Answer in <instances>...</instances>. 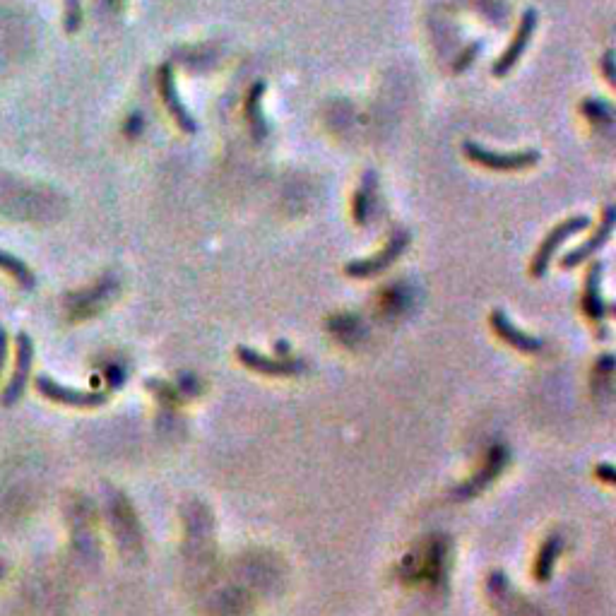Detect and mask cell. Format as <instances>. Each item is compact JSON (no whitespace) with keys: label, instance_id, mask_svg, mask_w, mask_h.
Instances as JSON below:
<instances>
[{"label":"cell","instance_id":"1","mask_svg":"<svg viewBox=\"0 0 616 616\" xmlns=\"http://www.w3.org/2000/svg\"><path fill=\"white\" fill-rule=\"evenodd\" d=\"M462 152H465L467 159L479 164V167L491 169V171H520V169H530L539 162V152L537 150H525V152H494L487 150V147L477 145V142L467 140L462 145Z\"/></svg>","mask_w":616,"mask_h":616},{"label":"cell","instance_id":"2","mask_svg":"<svg viewBox=\"0 0 616 616\" xmlns=\"http://www.w3.org/2000/svg\"><path fill=\"white\" fill-rule=\"evenodd\" d=\"M32 364H34V340L29 333H17L15 335V371L10 376V383L5 385V390L0 393V405L13 407L22 400L25 395L29 376H32Z\"/></svg>","mask_w":616,"mask_h":616},{"label":"cell","instance_id":"3","mask_svg":"<svg viewBox=\"0 0 616 616\" xmlns=\"http://www.w3.org/2000/svg\"><path fill=\"white\" fill-rule=\"evenodd\" d=\"M588 227H590V217H585V215L568 217L561 224H556V227L544 236V241L537 248L535 260H532V277H544V272H547L549 263L554 260L556 251H559V248L564 246L571 236L580 234V231H585Z\"/></svg>","mask_w":616,"mask_h":616},{"label":"cell","instance_id":"4","mask_svg":"<svg viewBox=\"0 0 616 616\" xmlns=\"http://www.w3.org/2000/svg\"><path fill=\"white\" fill-rule=\"evenodd\" d=\"M37 390L44 395L46 400L56 402V405H68V407H80V410H92V407L104 405L109 395L102 393V390H75L68 388V385L56 383L49 376H37Z\"/></svg>","mask_w":616,"mask_h":616},{"label":"cell","instance_id":"5","mask_svg":"<svg viewBox=\"0 0 616 616\" xmlns=\"http://www.w3.org/2000/svg\"><path fill=\"white\" fill-rule=\"evenodd\" d=\"M407 246H410V231H402V229L395 231L393 239L388 241V246H385L381 253H376V256L364 258V260H352V263H347L345 272L349 277H359V280L378 275V272L388 270L390 265H393L395 260L407 251Z\"/></svg>","mask_w":616,"mask_h":616},{"label":"cell","instance_id":"6","mask_svg":"<svg viewBox=\"0 0 616 616\" xmlns=\"http://www.w3.org/2000/svg\"><path fill=\"white\" fill-rule=\"evenodd\" d=\"M157 85H159V94H162V102L164 106H167L171 118L176 121V126L188 135L198 133V121H195L191 111H188V106L181 102L179 87H176V80H174V68H171L169 63H164L162 68H159Z\"/></svg>","mask_w":616,"mask_h":616},{"label":"cell","instance_id":"7","mask_svg":"<svg viewBox=\"0 0 616 616\" xmlns=\"http://www.w3.org/2000/svg\"><path fill=\"white\" fill-rule=\"evenodd\" d=\"M537 22H539L537 10H532V8L525 10L523 17H520L518 32H515L511 46H508V49L503 51V56L499 58V61L494 63L491 73H494L496 77H503V75L511 73V70L515 68V63H518L520 58H523V53L527 51V46H530L532 34H535V29H537Z\"/></svg>","mask_w":616,"mask_h":616},{"label":"cell","instance_id":"8","mask_svg":"<svg viewBox=\"0 0 616 616\" xmlns=\"http://www.w3.org/2000/svg\"><path fill=\"white\" fill-rule=\"evenodd\" d=\"M602 270L604 265L597 260V263L590 265L588 270V277H585V294H583V311L588 313L590 321L600 323V340H604L607 337V325H604V318L612 313V306L607 304V301L602 299V292H600V282H602Z\"/></svg>","mask_w":616,"mask_h":616},{"label":"cell","instance_id":"9","mask_svg":"<svg viewBox=\"0 0 616 616\" xmlns=\"http://www.w3.org/2000/svg\"><path fill=\"white\" fill-rule=\"evenodd\" d=\"M489 325H491V330H494V333H496V337H501V340L506 342L508 347L518 349V352L535 354V352H539V349L544 347V342L539 340V337L527 335L525 330H520L518 325H513V323H511V318H508L506 313L501 311V308H496V311H491Z\"/></svg>","mask_w":616,"mask_h":616},{"label":"cell","instance_id":"10","mask_svg":"<svg viewBox=\"0 0 616 616\" xmlns=\"http://www.w3.org/2000/svg\"><path fill=\"white\" fill-rule=\"evenodd\" d=\"M236 357H239L241 364L248 366V369L265 373V376H294V373L304 371V361L289 359V357L287 359H268L265 354H260V352H256V349L244 347V345L236 349Z\"/></svg>","mask_w":616,"mask_h":616},{"label":"cell","instance_id":"11","mask_svg":"<svg viewBox=\"0 0 616 616\" xmlns=\"http://www.w3.org/2000/svg\"><path fill=\"white\" fill-rule=\"evenodd\" d=\"M614 224H616V210L612 205L607 207V210H604V217H602V224H600V229L595 231V234L590 236L588 241H585L583 246H578V248H573L571 253H566L564 258H561V265H564L566 270H571V268H576V265H580V263H585V260L588 258H592L595 256L597 251H600V248L607 244L609 239H612V231H614Z\"/></svg>","mask_w":616,"mask_h":616},{"label":"cell","instance_id":"12","mask_svg":"<svg viewBox=\"0 0 616 616\" xmlns=\"http://www.w3.org/2000/svg\"><path fill=\"white\" fill-rule=\"evenodd\" d=\"M506 448L503 446H494L489 453L487 465H484V470L479 472L475 479H470V484H465V487L458 489V496H472L479 494L482 489H487L491 482H494L496 477H499V472L503 470V465H506Z\"/></svg>","mask_w":616,"mask_h":616},{"label":"cell","instance_id":"13","mask_svg":"<svg viewBox=\"0 0 616 616\" xmlns=\"http://www.w3.org/2000/svg\"><path fill=\"white\" fill-rule=\"evenodd\" d=\"M378 176L376 171H366L364 179H361V186L357 195H354V219L357 224H369L373 217V210H376V200H378Z\"/></svg>","mask_w":616,"mask_h":616},{"label":"cell","instance_id":"14","mask_svg":"<svg viewBox=\"0 0 616 616\" xmlns=\"http://www.w3.org/2000/svg\"><path fill=\"white\" fill-rule=\"evenodd\" d=\"M263 94H265V82H256L246 94V116L248 126H251L253 138L263 142L268 138V121L263 116Z\"/></svg>","mask_w":616,"mask_h":616},{"label":"cell","instance_id":"15","mask_svg":"<svg viewBox=\"0 0 616 616\" xmlns=\"http://www.w3.org/2000/svg\"><path fill=\"white\" fill-rule=\"evenodd\" d=\"M0 270H3L5 275L13 277V280L20 284L22 289H27V292L37 289V275L29 270V265L25 263V260L13 256V253L0 251Z\"/></svg>","mask_w":616,"mask_h":616},{"label":"cell","instance_id":"16","mask_svg":"<svg viewBox=\"0 0 616 616\" xmlns=\"http://www.w3.org/2000/svg\"><path fill=\"white\" fill-rule=\"evenodd\" d=\"M561 547H564V539H561L559 535H552L547 542H544V547L539 549L537 564H535V576L539 583H547V580L552 578L556 559H559V554H561Z\"/></svg>","mask_w":616,"mask_h":616},{"label":"cell","instance_id":"17","mask_svg":"<svg viewBox=\"0 0 616 616\" xmlns=\"http://www.w3.org/2000/svg\"><path fill=\"white\" fill-rule=\"evenodd\" d=\"M583 114L590 118L592 123H612L614 114H612V106L607 102H602V99H588V102L583 104Z\"/></svg>","mask_w":616,"mask_h":616},{"label":"cell","instance_id":"18","mask_svg":"<svg viewBox=\"0 0 616 616\" xmlns=\"http://www.w3.org/2000/svg\"><path fill=\"white\" fill-rule=\"evenodd\" d=\"M63 27L68 34H75L82 27V0H63Z\"/></svg>","mask_w":616,"mask_h":616},{"label":"cell","instance_id":"19","mask_svg":"<svg viewBox=\"0 0 616 616\" xmlns=\"http://www.w3.org/2000/svg\"><path fill=\"white\" fill-rule=\"evenodd\" d=\"M479 51H482V44H479V41H475V44L467 46V49L460 53L458 63H455V73H462V70L470 68V65L475 63V58H477V53H479Z\"/></svg>","mask_w":616,"mask_h":616},{"label":"cell","instance_id":"20","mask_svg":"<svg viewBox=\"0 0 616 616\" xmlns=\"http://www.w3.org/2000/svg\"><path fill=\"white\" fill-rule=\"evenodd\" d=\"M602 70H604V77H607L609 85H614L616 82V73H614V51H607L602 58Z\"/></svg>","mask_w":616,"mask_h":616},{"label":"cell","instance_id":"21","mask_svg":"<svg viewBox=\"0 0 616 616\" xmlns=\"http://www.w3.org/2000/svg\"><path fill=\"white\" fill-rule=\"evenodd\" d=\"M8 347H10V335H8V330L0 325V373H3L5 361H8Z\"/></svg>","mask_w":616,"mask_h":616},{"label":"cell","instance_id":"22","mask_svg":"<svg viewBox=\"0 0 616 616\" xmlns=\"http://www.w3.org/2000/svg\"><path fill=\"white\" fill-rule=\"evenodd\" d=\"M595 475H597V477H602V479H604V484H614V482H616L614 467L609 465V462H604V465L597 467V470H595Z\"/></svg>","mask_w":616,"mask_h":616},{"label":"cell","instance_id":"23","mask_svg":"<svg viewBox=\"0 0 616 616\" xmlns=\"http://www.w3.org/2000/svg\"><path fill=\"white\" fill-rule=\"evenodd\" d=\"M275 349H277V354H280L282 359H287V354H289V345H287V342H277V347H275Z\"/></svg>","mask_w":616,"mask_h":616},{"label":"cell","instance_id":"24","mask_svg":"<svg viewBox=\"0 0 616 616\" xmlns=\"http://www.w3.org/2000/svg\"><path fill=\"white\" fill-rule=\"evenodd\" d=\"M0 576H3V566H0Z\"/></svg>","mask_w":616,"mask_h":616}]
</instances>
